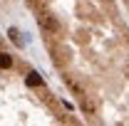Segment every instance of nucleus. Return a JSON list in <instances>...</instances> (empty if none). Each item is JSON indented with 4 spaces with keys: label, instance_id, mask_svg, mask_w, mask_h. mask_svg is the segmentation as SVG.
Segmentation results:
<instances>
[{
    "label": "nucleus",
    "instance_id": "f257e3e1",
    "mask_svg": "<svg viewBox=\"0 0 129 126\" xmlns=\"http://www.w3.org/2000/svg\"><path fill=\"white\" fill-rule=\"evenodd\" d=\"M8 35H10V40L15 42L17 47H22V45H25V40L20 37V30H17V27H10V30H8Z\"/></svg>",
    "mask_w": 129,
    "mask_h": 126
},
{
    "label": "nucleus",
    "instance_id": "f03ea898",
    "mask_svg": "<svg viewBox=\"0 0 129 126\" xmlns=\"http://www.w3.org/2000/svg\"><path fill=\"white\" fill-rule=\"evenodd\" d=\"M25 82H27L30 87H40V84H42V77H40L37 72H30V74L25 77Z\"/></svg>",
    "mask_w": 129,
    "mask_h": 126
},
{
    "label": "nucleus",
    "instance_id": "7ed1b4c3",
    "mask_svg": "<svg viewBox=\"0 0 129 126\" xmlns=\"http://www.w3.org/2000/svg\"><path fill=\"white\" fill-rule=\"evenodd\" d=\"M13 64V59H10V54H0V69H8Z\"/></svg>",
    "mask_w": 129,
    "mask_h": 126
}]
</instances>
